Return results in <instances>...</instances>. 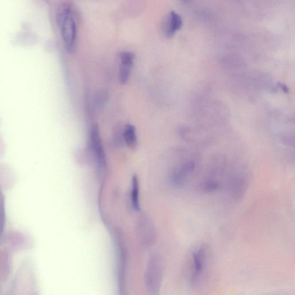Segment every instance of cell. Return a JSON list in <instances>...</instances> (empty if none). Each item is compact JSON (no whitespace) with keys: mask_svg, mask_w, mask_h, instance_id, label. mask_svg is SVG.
<instances>
[{"mask_svg":"<svg viewBox=\"0 0 295 295\" xmlns=\"http://www.w3.org/2000/svg\"><path fill=\"white\" fill-rule=\"evenodd\" d=\"M211 251L206 244L199 245L190 253L188 265V279L193 288H198L208 276L211 263Z\"/></svg>","mask_w":295,"mask_h":295,"instance_id":"obj_1","label":"cell"},{"mask_svg":"<svg viewBox=\"0 0 295 295\" xmlns=\"http://www.w3.org/2000/svg\"><path fill=\"white\" fill-rule=\"evenodd\" d=\"M79 20L78 12L70 3H62L58 7L57 21L67 51L75 48Z\"/></svg>","mask_w":295,"mask_h":295,"instance_id":"obj_2","label":"cell"},{"mask_svg":"<svg viewBox=\"0 0 295 295\" xmlns=\"http://www.w3.org/2000/svg\"><path fill=\"white\" fill-rule=\"evenodd\" d=\"M163 274V265L161 258L157 256H151L148 261L144 277L145 287L149 294H160Z\"/></svg>","mask_w":295,"mask_h":295,"instance_id":"obj_3","label":"cell"},{"mask_svg":"<svg viewBox=\"0 0 295 295\" xmlns=\"http://www.w3.org/2000/svg\"><path fill=\"white\" fill-rule=\"evenodd\" d=\"M90 143L98 166L100 168L105 167L106 165V155L104 153L99 127L97 124L93 125L90 128Z\"/></svg>","mask_w":295,"mask_h":295,"instance_id":"obj_4","label":"cell"},{"mask_svg":"<svg viewBox=\"0 0 295 295\" xmlns=\"http://www.w3.org/2000/svg\"><path fill=\"white\" fill-rule=\"evenodd\" d=\"M139 238L141 243L145 247L152 246L156 240L154 226L146 217L142 218L138 226Z\"/></svg>","mask_w":295,"mask_h":295,"instance_id":"obj_5","label":"cell"},{"mask_svg":"<svg viewBox=\"0 0 295 295\" xmlns=\"http://www.w3.org/2000/svg\"><path fill=\"white\" fill-rule=\"evenodd\" d=\"M120 56L121 62L120 80L122 84H126L129 80L131 67L133 64L134 54L132 52L125 51L121 52Z\"/></svg>","mask_w":295,"mask_h":295,"instance_id":"obj_6","label":"cell"},{"mask_svg":"<svg viewBox=\"0 0 295 295\" xmlns=\"http://www.w3.org/2000/svg\"><path fill=\"white\" fill-rule=\"evenodd\" d=\"M183 25L181 16L174 11L170 12L166 21L165 33L167 36L174 35Z\"/></svg>","mask_w":295,"mask_h":295,"instance_id":"obj_7","label":"cell"},{"mask_svg":"<svg viewBox=\"0 0 295 295\" xmlns=\"http://www.w3.org/2000/svg\"><path fill=\"white\" fill-rule=\"evenodd\" d=\"M123 139L130 149H134L138 146V137L135 127L130 124L126 125L124 129Z\"/></svg>","mask_w":295,"mask_h":295,"instance_id":"obj_8","label":"cell"},{"mask_svg":"<svg viewBox=\"0 0 295 295\" xmlns=\"http://www.w3.org/2000/svg\"><path fill=\"white\" fill-rule=\"evenodd\" d=\"M131 183L130 199L131 205L136 211H140L139 180L137 175H134Z\"/></svg>","mask_w":295,"mask_h":295,"instance_id":"obj_9","label":"cell"},{"mask_svg":"<svg viewBox=\"0 0 295 295\" xmlns=\"http://www.w3.org/2000/svg\"><path fill=\"white\" fill-rule=\"evenodd\" d=\"M280 87L281 88H282V89L283 90V92L285 93H288V89L287 87H286V85L284 84H281L280 83Z\"/></svg>","mask_w":295,"mask_h":295,"instance_id":"obj_10","label":"cell"}]
</instances>
